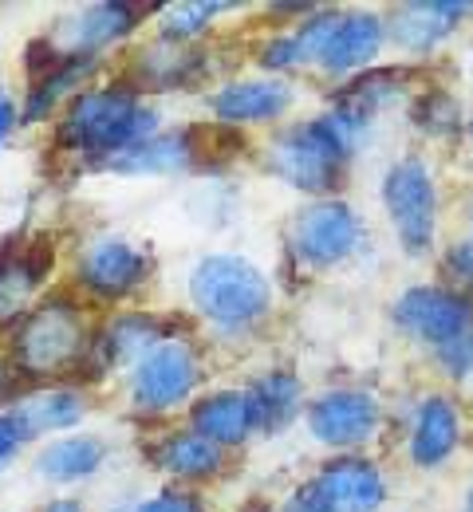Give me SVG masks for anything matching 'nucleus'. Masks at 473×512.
<instances>
[{"instance_id":"nucleus-20","label":"nucleus","mask_w":473,"mask_h":512,"mask_svg":"<svg viewBox=\"0 0 473 512\" xmlns=\"http://www.w3.org/2000/svg\"><path fill=\"white\" fill-rule=\"evenodd\" d=\"M300 402V383L292 375H269L249 390V410H253V430H276L280 422L292 418Z\"/></svg>"},{"instance_id":"nucleus-17","label":"nucleus","mask_w":473,"mask_h":512,"mask_svg":"<svg viewBox=\"0 0 473 512\" xmlns=\"http://www.w3.org/2000/svg\"><path fill=\"white\" fill-rule=\"evenodd\" d=\"M83 414L79 398L75 394H64V390H48V394H32L24 398L8 422L20 438H32V434H48V430H64V426H75Z\"/></svg>"},{"instance_id":"nucleus-18","label":"nucleus","mask_w":473,"mask_h":512,"mask_svg":"<svg viewBox=\"0 0 473 512\" xmlns=\"http://www.w3.org/2000/svg\"><path fill=\"white\" fill-rule=\"evenodd\" d=\"M190 162V138H146L131 150L107 158L103 166L119 174H170Z\"/></svg>"},{"instance_id":"nucleus-19","label":"nucleus","mask_w":473,"mask_h":512,"mask_svg":"<svg viewBox=\"0 0 473 512\" xmlns=\"http://www.w3.org/2000/svg\"><path fill=\"white\" fill-rule=\"evenodd\" d=\"M138 12H142L138 4H95V8H87V12L75 20L71 40H75L79 52H99L103 44H111V40H119L123 32L135 28Z\"/></svg>"},{"instance_id":"nucleus-24","label":"nucleus","mask_w":473,"mask_h":512,"mask_svg":"<svg viewBox=\"0 0 473 512\" xmlns=\"http://www.w3.org/2000/svg\"><path fill=\"white\" fill-rule=\"evenodd\" d=\"M87 60L83 56H64V64L56 67V71H48L44 79H36V91L28 95V119H40V115H48V107L68 91V87H75V79L87 71Z\"/></svg>"},{"instance_id":"nucleus-2","label":"nucleus","mask_w":473,"mask_h":512,"mask_svg":"<svg viewBox=\"0 0 473 512\" xmlns=\"http://www.w3.org/2000/svg\"><path fill=\"white\" fill-rule=\"evenodd\" d=\"M190 296L225 327H245L269 312V280L241 256H205L190 276Z\"/></svg>"},{"instance_id":"nucleus-25","label":"nucleus","mask_w":473,"mask_h":512,"mask_svg":"<svg viewBox=\"0 0 473 512\" xmlns=\"http://www.w3.org/2000/svg\"><path fill=\"white\" fill-rule=\"evenodd\" d=\"M336 24H339V12H320V16H312V20L292 36L300 64H304V60H320V56H324V48H328V40H332Z\"/></svg>"},{"instance_id":"nucleus-31","label":"nucleus","mask_w":473,"mask_h":512,"mask_svg":"<svg viewBox=\"0 0 473 512\" xmlns=\"http://www.w3.org/2000/svg\"><path fill=\"white\" fill-rule=\"evenodd\" d=\"M269 67H296L300 64V56H296V44H292V36L288 40H272L269 44V52L261 56Z\"/></svg>"},{"instance_id":"nucleus-36","label":"nucleus","mask_w":473,"mask_h":512,"mask_svg":"<svg viewBox=\"0 0 473 512\" xmlns=\"http://www.w3.org/2000/svg\"><path fill=\"white\" fill-rule=\"evenodd\" d=\"M466 512H473V485H470V497H466Z\"/></svg>"},{"instance_id":"nucleus-1","label":"nucleus","mask_w":473,"mask_h":512,"mask_svg":"<svg viewBox=\"0 0 473 512\" xmlns=\"http://www.w3.org/2000/svg\"><path fill=\"white\" fill-rule=\"evenodd\" d=\"M150 130H154V115L138 107L135 95L107 87V91H87L71 103L60 138L75 150H87L99 162H107L138 142H146Z\"/></svg>"},{"instance_id":"nucleus-28","label":"nucleus","mask_w":473,"mask_h":512,"mask_svg":"<svg viewBox=\"0 0 473 512\" xmlns=\"http://www.w3.org/2000/svg\"><path fill=\"white\" fill-rule=\"evenodd\" d=\"M438 359H442V367H446L450 375H470L473 371V331L470 335H462L458 343H450L446 351H438Z\"/></svg>"},{"instance_id":"nucleus-32","label":"nucleus","mask_w":473,"mask_h":512,"mask_svg":"<svg viewBox=\"0 0 473 512\" xmlns=\"http://www.w3.org/2000/svg\"><path fill=\"white\" fill-rule=\"evenodd\" d=\"M20 446V434L12 430V422L8 418H0V469L8 465V457H12V449Z\"/></svg>"},{"instance_id":"nucleus-7","label":"nucleus","mask_w":473,"mask_h":512,"mask_svg":"<svg viewBox=\"0 0 473 512\" xmlns=\"http://www.w3.org/2000/svg\"><path fill=\"white\" fill-rule=\"evenodd\" d=\"M355 245H359V217L343 201L308 205L292 221V249L312 268L336 264L347 253H355Z\"/></svg>"},{"instance_id":"nucleus-34","label":"nucleus","mask_w":473,"mask_h":512,"mask_svg":"<svg viewBox=\"0 0 473 512\" xmlns=\"http://www.w3.org/2000/svg\"><path fill=\"white\" fill-rule=\"evenodd\" d=\"M8 127H12V103L0 95V142H4V134H8Z\"/></svg>"},{"instance_id":"nucleus-5","label":"nucleus","mask_w":473,"mask_h":512,"mask_svg":"<svg viewBox=\"0 0 473 512\" xmlns=\"http://www.w3.org/2000/svg\"><path fill=\"white\" fill-rule=\"evenodd\" d=\"M387 213L399 229V241L410 256H422L434 245L438 229V193L422 162H399L383 182Z\"/></svg>"},{"instance_id":"nucleus-11","label":"nucleus","mask_w":473,"mask_h":512,"mask_svg":"<svg viewBox=\"0 0 473 512\" xmlns=\"http://www.w3.org/2000/svg\"><path fill=\"white\" fill-rule=\"evenodd\" d=\"M146 276V256L127 241H95L79 256V280L99 296H127Z\"/></svg>"},{"instance_id":"nucleus-4","label":"nucleus","mask_w":473,"mask_h":512,"mask_svg":"<svg viewBox=\"0 0 473 512\" xmlns=\"http://www.w3.org/2000/svg\"><path fill=\"white\" fill-rule=\"evenodd\" d=\"M343 162H347V142L332 130L328 119L292 127L288 134H280L269 150L272 174L308 193L332 190L343 174Z\"/></svg>"},{"instance_id":"nucleus-33","label":"nucleus","mask_w":473,"mask_h":512,"mask_svg":"<svg viewBox=\"0 0 473 512\" xmlns=\"http://www.w3.org/2000/svg\"><path fill=\"white\" fill-rule=\"evenodd\" d=\"M12 394H20V375L8 363H0V398H12Z\"/></svg>"},{"instance_id":"nucleus-6","label":"nucleus","mask_w":473,"mask_h":512,"mask_svg":"<svg viewBox=\"0 0 473 512\" xmlns=\"http://www.w3.org/2000/svg\"><path fill=\"white\" fill-rule=\"evenodd\" d=\"M395 323L406 335L430 343L434 351H446L450 343L473 331V308L470 300L442 288H410L395 304Z\"/></svg>"},{"instance_id":"nucleus-13","label":"nucleus","mask_w":473,"mask_h":512,"mask_svg":"<svg viewBox=\"0 0 473 512\" xmlns=\"http://www.w3.org/2000/svg\"><path fill=\"white\" fill-rule=\"evenodd\" d=\"M288 103H292L288 83H280V79H253V83L225 87L213 99V111H217V119H229V123H261V119L280 115Z\"/></svg>"},{"instance_id":"nucleus-14","label":"nucleus","mask_w":473,"mask_h":512,"mask_svg":"<svg viewBox=\"0 0 473 512\" xmlns=\"http://www.w3.org/2000/svg\"><path fill=\"white\" fill-rule=\"evenodd\" d=\"M249 430H253L249 394L225 390V394H213V398L198 402V410H194V434H202L205 442H213L217 449L245 442Z\"/></svg>"},{"instance_id":"nucleus-30","label":"nucleus","mask_w":473,"mask_h":512,"mask_svg":"<svg viewBox=\"0 0 473 512\" xmlns=\"http://www.w3.org/2000/svg\"><path fill=\"white\" fill-rule=\"evenodd\" d=\"M138 512H202V505L194 497H186V493H162V497L146 501Z\"/></svg>"},{"instance_id":"nucleus-9","label":"nucleus","mask_w":473,"mask_h":512,"mask_svg":"<svg viewBox=\"0 0 473 512\" xmlns=\"http://www.w3.org/2000/svg\"><path fill=\"white\" fill-rule=\"evenodd\" d=\"M308 426L328 446H359V442H367L375 434L379 406L363 390H332V394H324V398L312 402Z\"/></svg>"},{"instance_id":"nucleus-8","label":"nucleus","mask_w":473,"mask_h":512,"mask_svg":"<svg viewBox=\"0 0 473 512\" xmlns=\"http://www.w3.org/2000/svg\"><path fill=\"white\" fill-rule=\"evenodd\" d=\"M198 386V359L182 343H158L135 371V402L146 410H166Z\"/></svg>"},{"instance_id":"nucleus-15","label":"nucleus","mask_w":473,"mask_h":512,"mask_svg":"<svg viewBox=\"0 0 473 512\" xmlns=\"http://www.w3.org/2000/svg\"><path fill=\"white\" fill-rule=\"evenodd\" d=\"M462 12H466V4H442V0L410 4V8H399L395 24H391V36H395L399 48L426 52V48H434V44L458 24Z\"/></svg>"},{"instance_id":"nucleus-3","label":"nucleus","mask_w":473,"mask_h":512,"mask_svg":"<svg viewBox=\"0 0 473 512\" xmlns=\"http://www.w3.org/2000/svg\"><path fill=\"white\" fill-rule=\"evenodd\" d=\"M87 351V327L68 300L40 304L16 331V363L24 375H60Z\"/></svg>"},{"instance_id":"nucleus-16","label":"nucleus","mask_w":473,"mask_h":512,"mask_svg":"<svg viewBox=\"0 0 473 512\" xmlns=\"http://www.w3.org/2000/svg\"><path fill=\"white\" fill-rule=\"evenodd\" d=\"M458 446V414L446 398H426L422 410H418V422H414V442L410 453L418 465H442Z\"/></svg>"},{"instance_id":"nucleus-37","label":"nucleus","mask_w":473,"mask_h":512,"mask_svg":"<svg viewBox=\"0 0 473 512\" xmlns=\"http://www.w3.org/2000/svg\"><path fill=\"white\" fill-rule=\"evenodd\" d=\"M470 134H473V127H470Z\"/></svg>"},{"instance_id":"nucleus-35","label":"nucleus","mask_w":473,"mask_h":512,"mask_svg":"<svg viewBox=\"0 0 473 512\" xmlns=\"http://www.w3.org/2000/svg\"><path fill=\"white\" fill-rule=\"evenodd\" d=\"M48 512H79V505H75V501H56Z\"/></svg>"},{"instance_id":"nucleus-10","label":"nucleus","mask_w":473,"mask_h":512,"mask_svg":"<svg viewBox=\"0 0 473 512\" xmlns=\"http://www.w3.org/2000/svg\"><path fill=\"white\" fill-rule=\"evenodd\" d=\"M316 485L324 493L328 512H375L387 497L383 477L359 457H339L332 465H324Z\"/></svg>"},{"instance_id":"nucleus-12","label":"nucleus","mask_w":473,"mask_h":512,"mask_svg":"<svg viewBox=\"0 0 473 512\" xmlns=\"http://www.w3.org/2000/svg\"><path fill=\"white\" fill-rule=\"evenodd\" d=\"M379 44H383V20L379 16H371V12L339 16L336 32H332L320 64L328 67V71H336V75H343L351 67L367 64L379 52Z\"/></svg>"},{"instance_id":"nucleus-22","label":"nucleus","mask_w":473,"mask_h":512,"mask_svg":"<svg viewBox=\"0 0 473 512\" xmlns=\"http://www.w3.org/2000/svg\"><path fill=\"white\" fill-rule=\"evenodd\" d=\"M162 327L150 316H119L107 331V359L111 363H142L158 347Z\"/></svg>"},{"instance_id":"nucleus-21","label":"nucleus","mask_w":473,"mask_h":512,"mask_svg":"<svg viewBox=\"0 0 473 512\" xmlns=\"http://www.w3.org/2000/svg\"><path fill=\"white\" fill-rule=\"evenodd\" d=\"M158 465L178 473V477H205L221 465V449L205 442L202 434H174L158 449Z\"/></svg>"},{"instance_id":"nucleus-29","label":"nucleus","mask_w":473,"mask_h":512,"mask_svg":"<svg viewBox=\"0 0 473 512\" xmlns=\"http://www.w3.org/2000/svg\"><path fill=\"white\" fill-rule=\"evenodd\" d=\"M280 512H328V505H324L320 485H316V481H308V485H300V489L288 497V505H284Z\"/></svg>"},{"instance_id":"nucleus-23","label":"nucleus","mask_w":473,"mask_h":512,"mask_svg":"<svg viewBox=\"0 0 473 512\" xmlns=\"http://www.w3.org/2000/svg\"><path fill=\"white\" fill-rule=\"evenodd\" d=\"M99 461H103V446H99L95 438H64V442L44 449L40 469H44L52 481H75V477L95 473Z\"/></svg>"},{"instance_id":"nucleus-26","label":"nucleus","mask_w":473,"mask_h":512,"mask_svg":"<svg viewBox=\"0 0 473 512\" xmlns=\"http://www.w3.org/2000/svg\"><path fill=\"white\" fill-rule=\"evenodd\" d=\"M221 8H225V4H178V8H170V16L162 20V28H166V36L190 40L194 32H202L205 24H209V16L221 12Z\"/></svg>"},{"instance_id":"nucleus-27","label":"nucleus","mask_w":473,"mask_h":512,"mask_svg":"<svg viewBox=\"0 0 473 512\" xmlns=\"http://www.w3.org/2000/svg\"><path fill=\"white\" fill-rule=\"evenodd\" d=\"M446 276L462 288V300L473 292V245H458L446 256Z\"/></svg>"}]
</instances>
